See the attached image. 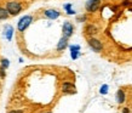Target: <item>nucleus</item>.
Here are the masks:
<instances>
[{"label": "nucleus", "instance_id": "f257e3e1", "mask_svg": "<svg viewBox=\"0 0 132 113\" xmlns=\"http://www.w3.org/2000/svg\"><path fill=\"white\" fill-rule=\"evenodd\" d=\"M5 9L7 10L10 16H17V15L22 11L23 6H22V4H21L20 1H17V0H10V1L6 3V7Z\"/></svg>", "mask_w": 132, "mask_h": 113}, {"label": "nucleus", "instance_id": "f03ea898", "mask_svg": "<svg viewBox=\"0 0 132 113\" xmlns=\"http://www.w3.org/2000/svg\"><path fill=\"white\" fill-rule=\"evenodd\" d=\"M33 20H34V18H33L32 15H24V16L21 17L20 21L17 22V29H18V32L23 33L24 31L32 24Z\"/></svg>", "mask_w": 132, "mask_h": 113}, {"label": "nucleus", "instance_id": "7ed1b4c3", "mask_svg": "<svg viewBox=\"0 0 132 113\" xmlns=\"http://www.w3.org/2000/svg\"><path fill=\"white\" fill-rule=\"evenodd\" d=\"M87 44H88V46H90L93 51H96V52H101V51L103 50V44H102V41L98 40L97 38L90 36L87 39Z\"/></svg>", "mask_w": 132, "mask_h": 113}, {"label": "nucleus", "instance_id": "20e7f679", "mask_svg": "<svg viewBox=\"0 0 132 113\" xmlns=\"http://www.w3.org/2000/svg\"><path fill=\"white\" fill-rule=\"evenodd\" d=\"M101 3H102V0H87L86 3H85V10L87 12H96L101 6Z\"/></svg>", "mask_w": 132, "mask_h": 113}, {"label": "nucleus", "instance_id": "39448f33", "mask_svg": "<svg viewBox=\"0 0 132 113\" xmlns=\"http://www.w3.org/2000/svg\"><path fill=\"white\" fill-rule=\"evenodd\" d=\"M73 33H74V26H73V23L65 21L63 23V27H62V34H63V36L69 39L73 35Z\"/></svg>", "mask_w": 132, "mask_h": 113}, {"label": "nucleus", "instance_id": "423d86ee", "mask_svg": "<svg viewBox=\"0 0 132 113\" xmlns=\"http://www.w3.org/2000/svg\"><path fill=\"white\" fill-rule=\"evenodd\" d=\"M44 16L48 20H57L61 16V12L56 9H47L44 11Z\"/></svg>", "mask_w": 132, "mask_h": 113}, {"label": "nucleus", "instance_id": "0eeeda50", "mask_svg": "<svg viewBox=\"0 0 132 113\" xmlns=\"http://www.w3.org/2000/svg\"><path fill=\"white\" fill-rule=\"evenodd\" d=\"M62 91L64 94H74L75 93V86L73 83H69V81H64L62 84Z\"/></svg>", "mask_w": 132, "mask_h": 113}, {"label": "nucleus", "instance_id": "6e6552de", "mask_svg": "<svg viewBox=\"0 0 132 113\" xmlns=\"http://www.w3.org/2000/svg\"><path fill=\"white\" fill-rule=\"evenodd\" d=\"M4 36L7 41H11L12 36H13V27L11 24H6L4 27Z\"/></svg>", "mask_w": 132, "mask_h": 113}, {"label": "nucleus", "instance_id": "1a4fd4ad", "mask_svg": "<svg viewBox=\"0 0 132 113\" xmlns=\"http://www.w3.org/2000/svg\"><path fill=\"white\" fill-rule=\"evenodd\" d=\"M68 38H65V36H62L58 43H57V51H63L65 49L68 48Z\"/></svg>", "mask_w": 132, "mask_h": 113}, {"label": "nucleus", "instance_id": "9d476101", "mask_svg": "<svg viewBox=\"0 0 132 113\" xmlns=\"http://www.w3.org/2000/svg\"><path fill=\"white\" fill-rule=\"evenodd\" d=\"M98 33V28H97L95 24H87L86 27H85V34H87L90 36H93L95 34Z\"/></svg>", "mask_w": 132, "mask_h": 113}, {"label": "nucleus", "instance_id": "9b49d317", "mask_svg": "<svg viewBox=\"0 0 132 113\" xmlns=\"http://www.w3.org/2000/svg\"><path fill=\"white\" fill-rule=\"evenodd\" d=\"M115 100L118 103H124L125 100H126V95H125V91L124 90H118L116 93V96H115Z\"/></svg>", "mask_w": 132, "mask_h": 113}, {"label": "nucleus", "instance_id": "f8f14e48", "mask_svg": "<svg viewBox=\"0 0 132 113\" xmlns=\"http://www.w3.org/2000/svg\"><path fill=\"white\" fill-rule=\"evenodd\" d=\"M9 12L7 10L5 7H3V6H0V21H4V20H7L9 18Z\"/></svg>", "mask_w": 132, "mask_h": 113}, {"label": "nucleus", "instance_id": "ddd939ff", "mask_svg": "<svg viewBox=\"0 0 132 113\" xmlns=\"http://www.w3.org/2000/svg\"><path fill=\"white\" fill-rule=\"evenodd\" d=\"M63 9L65 10V12L68 13V15H75V11L73 10V5L69 3V4H65L63 6Z\"/></svg>", "mask_w": 132, "mask_h": 113}, {"label": "nucleus", "instance_id": "4468645a", "mask_svg": "<svg viewBox=\"0 0 132 113\" xmlns=\"http://www.w3.org/2000/svg\"><path fill=\"white\" fill-rule=\"evenodd\" d=\"M0 67L4 69H7L9 67H10V61H9L7 58H1V60H0Z\"/></svg>", "mask_w": 132, "mask_h": 113}, {"label": "nucleus", "instance_id": "2eb2a0df", "mask_svg": "<svg viewBox=\"0 0 132 113\" xmlns=\"http://www.w3.org/2000/svg\"><path fill=\"white\" fill-rule=\"evenodd\" d=\"M80 56V51L79 50H74V51H70V57L73 60H76L78 57Z\"/></svg>", "mask_w": 132, "mask_h": 113}, {"label": "nucleus", "instance_id": "dca6fc26", "mask_svg": "<svg viewBox=\"0 0 132 113\" xmlns=\"http://www.w3.org/2000/svg\"><path fill=\"white\" fill-rule=\"evenodd\" d=\"M100 93L102 94V95H105V94L108 93V85H102V86H101Z\"/></svg>", "mask_w": 132, "mask_h": 113}, {"label": "nucleus", "instance_id": "f3484780", "mask_svg": "<svg viewBox=\"0 0 132 113\" xmlns=\"http://www.w3.org/2000/svg\"><path fill=\"white\" fill-rule=\"evenodd\" d=\"M86 20H87L86 15H81V16H78V17H76V22H85Z\"/></svg>", "mask_w": 132, "mask_h": 113}, {"label": "nucleus", "instance_id": "a211bd4d", "mask_svg": "<svg viewBox=\"0 0 132 113\" xmlns=\"http://www.w3.org/2000/svg\"><path fill=\"white\" fill-rule=\"evenodd\" d=\"M5 71H6V69H4V68H1V67H0V77L1 78H5V76H6Z\"/></svg>", "mask_w": 132, "mask_h": 113}, {"label": "nucleus", "instance_id": "6ab92c4d", "mask_svg": "<svg viewBox=\"0 0 132 113\" xmlns=\"http://www.w3.org/2000/svg\"><path fill=\"white\" fill-rule=\"evenodd\" d=\"M9 113H23V111H21V109H12Z\"/></svg>", "mask_w": 132, "mask_h": 113}, {"label": "nucleus", "instance_id": "aec40b11", "mask_svg": "<svg viewBox=\"0 0 132 113\" xmlns=\"http://www.w3.org/2000/svg\"><path fill=\"white\" fill-rule=\"evenodd\" d=\"M122 113H131V109L127 108V107H125V108L122 109Z\"/></svg>", "mask_w": 132, "mask_h": 113}]
</instances>
